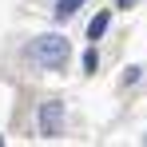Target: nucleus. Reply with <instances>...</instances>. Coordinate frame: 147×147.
Segmentation results:
<instances>
[{
	"label": "nucleus",
	"mask_w": 147,
	"mask_h": 147,
	"mask_svg": "<svg viewBox=\"0 0 147 147\" xmlns=\"http://www.w3.org/2000/svg\"><path fill=\"white\" fill-rule=\"evenodd\" d=\"M28 56H32L40 68H64V60H68V40L56 36V32L36 36V40L28 44Z\"/></svg>",
	"instance_id": "1"
},
{
	"label": "nucleus",
	"mask_w": 147,
	"mask_h": 147,
	"mask_svg": "<svg viewBox=\"0 0 147 147\" xmlns=\"http://www.w3.org/2000/svg\"><path fill=\"white\" fill-rule=\"evenodd\" d=\"M60 131H64V103H60V99L40 103V135H44V139H56Z\"/></svg>",
	"instance_id": "2"
},
{
	"label": "nucleus",
	"mask_w": 147,
	"mask_h": 147,
	"mask_svg": "<svg viewBox=\"0 0 147 147\" xmlns=\"http://www.w3.org/2000/svg\"><path fill=\"white\" fill-rule=\"evenodd\" d=\"M107 24H111V12H99L96 20H92V24H88V40H99V36H103V32H107Z\"/></svg>",
	"instance_id": "3"
},
{
	"label": "nucleus",
	"mask_w": 147,
	"mask_h": 147,
	"mask_svg": "<svg viewBox=\"0 0 147 147\" xmlns=\"http://www.w3.org/2000/svg\"><path fill=\"white\" fill-rule=\"evenodd\" d=\"M88 0H56V20H68V16H76V8H84Z\"/></svg>",
	"instance_id": "4"
},
{
	"label": "nucleus",
	"mask_w": 147,
	"mask_h": 147,
	"mask_svg": "<svg viewBox=\"0 0 147 147\" xmlns=\"http://www.w3.org/2000/svg\"><path fill=\"white\" fill-rule=\"evenodd\" d=\"M99 68V56H96V48H88L84 52V72H96Z\"/></svg>",
	"instance_id": "5"
},
{
	"label": "nucleus",
	"mask_w": 147,
	"mask_h": 147,
	"mask_svg": "<svg viewBox=\"0 0 147 147\" xmlns=\"http://www.w3.org/2000/svg\"><path fill=\"white\" fill-rule=\"evenodd\" d=\"M139 72H143V68H127V72H123V84H139Z\"/></svg>",
	"instance_id": "6"
},
{
	"label": "nucleus",
	"mask_w": 147,
	"mask_h": 147,
	"mask_svg": "<svg viewBox=\"0 0 147 147\" xmlns=\"http://www.w3.org/2000/svg\"><path fill=\"white\" fill-rule=\"evenodd\" d=\"M131 4H135V0H119V8H131Z\"/></svg>",
	"instance_id": "7"
}]
</instances>
